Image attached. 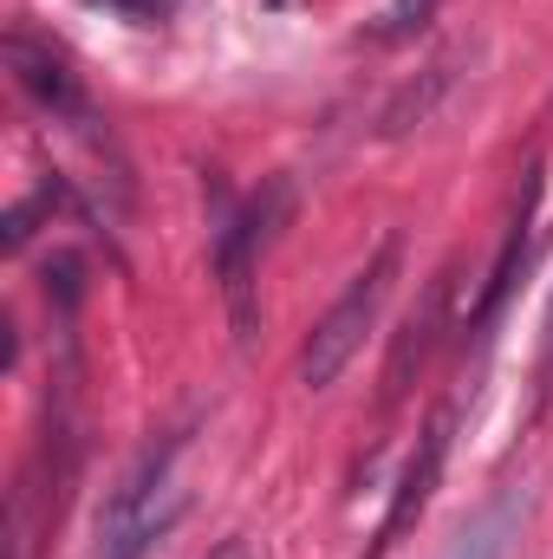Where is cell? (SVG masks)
Instances as JSON below:
<instances>
[{"label": "cell", "instance_id": "cell-1", "mask_svg": "<svg viewBox=\"0 0 553 559\" xmlns=\"http://www.w3.org/2000/svg\"><path fill=\"white\" fill-rule=\"evenodd\" d=\"M398 261H404V248H398V235L352 274V286L326 306V319L306 332V345H299V365H293V378L306 384V391H326V384H339V371L358 358V345H365V332L378 325V312H385V299H391V280H398Z\"/></svg>", "mask_w": 553, "mask_h": 559}, {"label": "cell", "instance_id": "cell-2", "mask_svg": "<svg viewBox=\"0 0 553 559\" xmlns=\"http://www.w3.org/2000/svg\"><path fill=\"white\" fill-rule=\"evenodd\" d=\"M286 209V189H274V202H255L248 215H228L215 228V274H222V299H228V325L248 345L261 332V293H255V261L274 235V215Z\"/></svg>", "mask_w": 553, "mask_h": 559}, {"label": "cell", "instance_id": "cell-3", "mask_svg": "<svg viewBox=\"0 0 553 559\" xmlns=\"http://www.w3.org/2000/svg\"><path fill=\"white\" fill-rule=\"evenodd\" d=\"M7 72H13V85L46 111V118H59V124H92V98H85V85H79V72L66 66V52H52V46H39V39H26V33H7Z\"/></svg>", "mask_w": 553, "mask_h": 559}, {"label": "cell", "instance_id": "cell-4", "mask_svg": "<svg viewBox=\"0 0 553 559\" xmlns=\"http://www.w3.org/2000/svg\"><path fill=\"white\" fill-rule=\"evenodd\" d=\"M534 215H541V163H534V169L521 176V195H515V215H508V228H502L495 267H489L482 293H475V312H469V338H489V325L502 319V306H508L515 280L528 274V248H534Z\"/></svg>", "mask_w": 553, "mask_h": 559}, {"label": "cell", "instance_id": "cell-5", "mask_svg": "<svg viewBox=\"0 0 553 559\" xmlns=\"http://www.w3.org/2000/svg\"><path fill=\"white\" fill-rule=\"evenodd\" d=\"M449 423H456V411H436V417L423 423L411 462H404V475H398L391 514H385V527H378V554H391V547L416 527V514L430 508V495H436V481H443V455H449Z\"/></svg>", "mask_w": 553, "mask_h": 559}, {"label": "cell", "instance_id": "cell-6", "mask_svg": "<svg viewBox=\"0 0 553 559\" xmlns=\"http://www.w3.org/2000/svg\"><path fill=\"white\" fill-rule=\"evenodd\" d=\"M528 514H534V488H528V481L495 488V495L449 534L443 559H508V547H515L521 527H528Z\"/></svg>", "mask_w": 553, "mask_h": 559}, {"label": "cell", "instance_id": "cell-7", "mask_svg": "<svg viewBox=\"0 0 553 559\" xmlns=\"http://www.w3.org/2000/svg\"><path fill=\"white\" fill-rule=\"evenodd\" d=\"M443 306H449V274L430 280V293H423V306H416L411 319H404V332H398V352H391V371H385V384H391V397L411 384V371L430 358V345H436V332H443Z\"/></svg>", "mask_w": 553, "mask_h": 559}, {"label": "cell", "instance_id": "cell-8", "mask_svg": "<svg viewBox=\"0 0 553 559\" xmlns=\"http://www.w3.org/2000/svg\"><path fill=\"white\" fill-rule=\"evenodd\" d=\"M430 13H436V0H391V7L365 26V39H372V46H398V39H411V33L430 26Z\"/></svg>", "mask_w": 553, "mask_h": 559}, {"label": "cell", "instance_id": "cell-9", "mask_svg": "<svg viewBox=\"0 0 553 559\" xmlns=\"http://www.w3.org/2000/svg\"><path fill=\"white\" fill-rule=\"evenodd\" d=\"M52 202H59V189H39V195L13 202V209H7V222H0V248H7V254H20V248H26V235H33V222H39Z\"/></svg>", "mask_w": 553, "mask_h": 559}, {"label": "cell", "instance_id": "cell-10", "mask_svg": "<svg viewBox=\"0 0 553 559\" xmlns=\"http://www.w3.org/2000/svg\"><path fill=\"white\" fill-rule=\"evenodd\" d=\"M79 274H85V267H79V254H52V261H46V299H59V312H72V306H79Z\"/></svg>", "mask_w": 553, "mask_h": 559}, {"label": "cell", "instance_id": "cell-11", "mask_svg": "<svg viewBox=\"0 0 553 559\" xmlns=\"http://www.w3.org/2000/svg\"><path fill=\"white\" fill-rule=\"evenodd\" d=\"M85 7H105V13H118L125 26H163V20H169V0H85Z\"/></svg>", "mask_w": 553, "mask_h": 559}, {"label": "cell", "instance_id": "cell-12", "mask_svg": "<svg viewBox=\"0 0 553 559\" xmlns=\"http://www.w3.org/2000/svg\"><path fill=\"white\" fill-rule=\"evenodd\" d=\"M553 397V299H548V319H541V371H534V404Z\"/></svg>", "mask_w": 553, "mask_h": 559}, {"label": "cell", "instance_id": "cell-13", "mask_svg": "<svg viewBox=\"0 0 553 559\" xmlns=\"http://www.w3.org/2000/svg\"><path fill=\"white\" fill-rule=\"evenodd\" d=\"M209 559H248V547H242V540H222V547H215Z\"/></svg>", "mask_w": 553, "mask_h": 559}]
</instances>
